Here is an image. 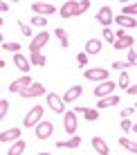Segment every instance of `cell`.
<instances>
[{
	"instance_id": "1",
	"label": "cell",
	"mask_w": 137,
	"mask_h": 155,
	"mask_svg": "<svg viewBox=\"0 0 137 155\" xmlns=\"http://www.w3.org/2000/svg\"><path fill=\"white\" fill-rule=\"evenodd\" d=\"M88 9H90V2H88V0H81V2L70 0V2H65L59 9V14H61V18H72V16H81L83 12H88Z\"/></svg>"
},
{
	"instance_id": "2",
	"label": "cell",
	"mask_w": 137,
	"mask_h": 155,
	"mask_svg": "<svg viewBox=\"0 0 137 155\" xmlns=\"http://www.w3.org/2000/svg\"><path fill=\"white\" fill-rule=\"evenodd\" d=\"M83 77L92 83H101V81H108V70L106 68H88L83 72Z\"/></svg>"
},
{
	"instance_id": "3",
	"label": "cell",
	"mask_w": 137,
	"mask_h": 155,
	"mask_svg": "<svg viewBox=\"0 0 137 155\" xmlns=\"http://www.w3.org/2000/svg\"><path fill=\"white\" fill-rule=\"evenodd\" d=\"M43 119V106H34V108L29 110L27 115H25V119H23V126L25 128H34L38 121Z\"/></svg>"
},
{
	"instance_id": "4",
	"label": "cell",
	"mask_w": 137,
	"mask_h": 155,
	"mask_svg": "<svg viewBox=\"0 0 137 155\" xmlns=\"http://www.w3.org/2000/svg\"><path fill=\"white\" fill-rule=\"evenodd\" d=\"M41 94H45V85L43 83H29V88H25L23 92H20V97L25 99H34V97H41Z\"/></svg>"
},
{
	"instance_id": "5",
	"label": "cell",
	"mask_w": 137,
	"mask_h": 155,
	"mask_svg": "<svg viewBox=\"0 0 137 155\" xmlns=\"http://www.w3.org/2000/svg\"><path fill=\"white\" fill-rule=\"evenodd\" d=\"M47 41H50V34H47V31H38V36H34V38H31L29 52H31V54H41V47H43Z\"/></svg>"
},
{
	"instance_id": "6",
	"label": "cell",
	"mask_w": 137,
	"mask_h": 155,
	"mask_svg": "<svg viewBox=\"0 0 137 155\" xmlns=\"http://www.w3.org/2000/svg\"><path fill=\"white\" fill-rule=\"evenodd\" d=\"M34 128H36V140H47V137H52V133H54L52 121H38Z\"/></svg>"
},
{
	"instance_id": "7",
	"label": "cell",
	"mask_w": 137,
	"mask_h": 155,
	"mask_svg": "<svg viewBox=\"0 0 137 155\" xmlns=\"http://www.w3.org/2000/svg\"><path fill=\"white\" fill-rule=\"evenodd\" d=\"M31 12H36L34 16H43V18H47L50 14H56V7L50 2H34L31 5Z\"/></svg>"
},
{
	"instance_id": "8",
	"label": "cell",
	"mask_w": 137,
	"mask_h": 155,
	"mask_svg": "<svg viewBox=\"0 0 137 155\" xmlns=\"http://www.w3.org/2000/svg\"><path fill=\"white\" fill-rule=\"evenodd\" d=\"M47 106H50L54 113H65V104L56 92H47Z\"/></svg>"
},
{
	"instance_id": "9",
	"label": "cell",
	"mask_w": 137,
	"mask_h": 155,
	"mask_svg": "<svg viewBox=\"0 0 137 155\" xmlns=\"http://www.w3.org/2000/svg\"><path fill=\"white\" fill-rule=\"evenodd\" d=\"M115 88H117V83H113V81H101V83L94 85V94H97L99 99H101V97H108V94H113Z\"/></svg>"
},
{
	"instance_id": "10",
	"label": "cell",
	"mask_w": 137,
	"mask_h": 155,
	"mask_svg": "<svg viewBox=\"0 0 137 155\" xmlns=\"http://www.w3.org/2000/svg\"><path fill=\"white\" fill-rule=\"evenodd\" d=\"M63 124H65V130L70 133V135H77V115L72 113V110H65L63 113Z\"/></svg>"
},
{
	"instance_id": "11",
	"label": "cell",
	"mask_w": 137,
	"mask_h": 155,
	"mask_svg": "<svg viewBox=\"0 0 137 155\" xmlns=\"http://www.w3.org/2000/svg\"><path fill=\"white\" fill-rule=\"evenodd\" d=\"M97 20L103 25V27H110V23L115 20V16H113V12H110V7H101L97 12Z\"/></svg>"
},
{
	"instance_id": "12",
	"label": "cell",
	"mask_w": 137,
	"mask_h": 155,
	"mask_svg": "<svg viewBox=\"0 0 137 155\" xmlns=\"http://www.w3.org/2000/svg\"><path fill=\"white\" fill-rule=\"evenodd\" d=\"M29 83H31V79L27 77V74H25V77H20V79H16L14 83H9V90H11V92H23L25 88H29Z\"/></svg>"
},
{
	"instance_id": "13",
	"label": "cell",
	"mask_w": 137,
	"mask_h": 155,
	"mask_svg": "<svg viewBox=\"0 0 137 155\" xmlns=\"http://www.w3.org/2000/svg\"><path fill=\"white\" fill-rule=\"evenodd\" d=\"M81 94H83V88H81V85H72V88L67 90V92L63 94L61 99H63V104H70V101L79 99V97H81Z\"/></svg>"
},
{
	"instance_id": "14",
	"label": "cell",
	"mask_w": 137,
	"mask_h": 155,
	"mask_svg": "<svg viewBox=\"0 0 137 155\" xmlns=\"http://www.w3.org/2000/svg\"><path fill=\"white\" fill-rule=\"evenodd\" d=\"M20 140V128H9V130H2L0 133V144L5 142H16Z\"/></svg>"
},
{
	"instance_id": "15",
	"label": "cell",
	"mask_w": 137,
	"mask_h": 155,
	"mask_svg": "<svg viewBox=\"0 0 137 155\" xmlns=\"http://www.w3.org/2000/svg\"><path fill=\"white\" fill-rule=\"evenodd\" d=\"M113 45H115V50H130V47L135 45V38L126 34V36H122V38H115Z\"/></svg>"
},
{
	"instance_id": "16",
	"label": "cell",
	"mask_w": 137,
	"mask_h": 155,
	"mask_svg": "<svg viewBox=\"0 0 137 155\" xmlns=\"http://www.w3.org/2000/svg\"><path fill=\"white\" fill-rule=\"evenodd\" d=\"M92 148L97 151L99 155H110V148H108V144L101 140V137H92Z\"/></svg>"
},
{
	"instance_id": "17",
	"label": "cell",
	"mask_w": 137,
	"mask_h": 155,
	"mask_svg": "<svg viewBox=\"0 0 137 155\" xmlns=\"http://www.w3.org/2000/svg\"><path fill=\"white\" fill-rule=\"evenodd\" d=\"M119 101H122V99H119L117 94H108V97H101V101L97 104V108L99 110H101V108H110V106H117Z\"/></svg>"
},
{
	"instance_id": "18",
	"label": "cell",
	"mask_w": 137,
	"mask_h": 155,
	"mask_svg": "<svg viewBox=\"0 0 137 155\" xmlns=\"http://www.w3.org/2000/svg\"><path fill=\"white\" fill-rule=\"evenodd\" d=\"M14 65L18 68L20 72H27L29 68H31V65H29V61H27V58H25L23 54H20V52H18V54H14Z\"/></svg>"
},
{
	"instance_id": "19",
	"label": "cell",
	"mask_w": 137,
	"mask_h": 155,
	"mask_svg": "<svg viewBox=\"0 0 137 155\" xmlns=\"http://www.w3.org/2000/svg\"><path fill=\"white\" fill-rule=\"evenodd\" d=\"M79 144H81V137H70V140H61V142H56V148H77Z\"/></svg>"
},
{
	"instance_id": "20",
	"label": "cell",
	"mask_w": 137,
	"mask_h": 155,
	"mask_svg": "<svg viewBox=\"0 0 137 155\" xmlns=\"http://www.w3.org/2000/svg\"><path fill=\"white\" fill-rule=\"evenodd\" d=\"M99 52H101V43L97 38H90L86 43V52H83V54H99Z\"/></svg>"
},
{
	"instance_id": "21",
	"label": "cell",
	"mask_w": 137,
	"mask_h": 155,
	"mask_svg": "<svg viewBox=\"0 0 137 155\" xmlns=\"http://www.w3.org/2000/svg\"><path fill=\"white\" fill-rule=\"evenodd\" d=\"M115 23L119 25V27L122 29H126V27H130V29H135V18H128V16H117V18H115Z\"/></svg>"
},
{
	"instance_id": "22",
	"label": "cell",
	"mask_w": 137,
	"mask_h": 155,
	"mask_svg": "<svg viewBox=\"0 0 137 155\" xmlns=\"http://www.w3.org/2000/svg\"><path fill=\"white\" fill-rule=\"evenodd\" d=\"M25 146H27V144H25L23 140H16V142L11 144V148H9V151H7V155H23Z\"/></svg>"
},
{
	"instance_id": "23",
	"label": "cell",
	"mask_w": 137,
	"mask_h": 155,
	"mask_svg": "<svg viewBox=\"0 0 137 155\" xmlns=\"http://www.w3.org/2000/svg\"><path fill=\"white\" fill-rule=\"evenodd\" d=\"M119 144H122L124 148H128V151L133 153V155L137 153V144H135L133 140H128V137H119Z\"/></svg>"
},
{
	"instance_id": "24",
	"label": "cell",
	"mask_w": 137,
	"mask_h": 155,
	"mask_svg": "<svg viewBox=\"0 0 137 155\" xmlns=\"http://www.w3.org/2000/svg\"><path fill=\"white\" fill-rule=\"evenodd\" d=\"M29 65L43 68V65H45V56H43V54H31V56H29Z\"/></svg>"
},
{
	"instance_id": "25",
	"label": "cell",
	"mask_w": 137,
	"mask_h": 155,
	"mask_svg": "<svg viewBox=\"0 0 137 155\" xmlns=\"http://www.w3.org/2000/svg\"><path fill=\"white\" fill-rule=\"evenodd\" d=\"M122 16H128V18H135V12H137V5L135 2H130V5H126V7L122 9Z\"/></svg>"
},
{
	"instance_id": "26",
	"label": "cell",
	"mask_w": 137,
	"mask_h": 155,
	"mask_svg": "<svg viewBox=\"0 0 137 155\" xmlns=\"http://www.w3.org/2000/svg\"><path fill=\"white\" fill-rule=\"evenodd\" d=\"M83 117H86L88 121H97V119H99V110H94V108H86Z\"/></svg>"
},
{
	"instance_id": "27",
	"label": "cell",
	"mask_w": 137,
	"mask_h": 155,
	"mask_svg": "<svg viewBox=\"0 0 137 155\" xmlns=\"http://www.w3.org/2000/svg\"><path fill=\"white\" fill-rule=\"evenodd\" d=\"M2 50L11 52V54H18L20 52V43H2Z\"/></svg>"
},
{
	"instance_id": "28",
	"label": "cell",
	"mask_w": 137,
	"mask_h": 155,
	"mask_svg": "<svg viewBox=\"0 0 137 155\" xmlns=\"http://www.w3.org/2000/svg\"><path fill=\"white\" fill-rule=\"evenodd\" d=\"M45 25H47V18H43V16H34L29 27H45Z\"/></svg>"
},
{
	"instance_id": "29",
	"label": "cell",
	"mask_w": 137,
	"mask_h": 155,
	"mask_svg": "<svg viewBox=\"0 0 137 155\" xmlns=\"http://www.w3.org/2000/svg\"><path fill=\"white\" fill-rule=\"evenodd\" d=\"M7 113H9V101L2 99V101H0V121L5 119V115H7Z\"/></svg>"
},
{
	"instance_id": "30",
	"label": "cell",
	"mask_w": 137,
	"mask_h": 155,
	"mask_svg": "<svg viewBox=\"0 0 137 155\" xmlns=\"http://www.w3.org/2000/svg\"><path fill=\"white\" fill-rule=\"evenodd\" d=\"M117 85H122V88H128V85H130V79H128V74H126L124 70H122V77H119V83Z\"/></svg>"
},
{
	"instance_id": "31",
	"label": "cell",
	"mask_w": 137,
	"mask_h": 155,
	"mask_svg": "<svg viewBox=\"0 0 137 155\" xmlns=\"http://www.w3.org/2000/svg\"><path fill=\"white\" fill-rule=\"evenodd\" d=\"M135 61H137V52H135V47H130L128 50V61L126 63H128V65H135Z\"/></svg>"
},
{
	"instance_id": "32",
	"label": "cell",
	"mask_w": 137,
	"mask_h": 155,
	"mask_svg": "<svg viewBox=\"0 0 137 155\" xmlns=\"http://www.w3.org/2000/svg\"><path fill=\"white\" fill-rule=\"evenodd\" d=\"M103 38H106V41H110V43H115V34H113V29H110V27H106V29H103Z\"/></svg>"
},
{
	"instance_id": "33",
	"label": "cell",
	"mask_w": 137,
	"mask_h": 155,
	"mask_svg": "<svg viewBox=\"0 0 137 155\" xmlns=\"http://www.w3.org/2000/svg\"><path fill=\"white\" fill-rule=\"evenodd\" d=\"M110 68H115V70H126V68H128V63H126V61H115Z\"/></svg>"
},
{
	"instance_id": "34",
	"label": "cell",
	"mask_w": 137,
	"mask_h": 155,
	"mask_svg": "<svg viewBox=\"0 0 137 155\" xmlns=\"http://www.w3.org/2000/svg\"><path fill=\"white\" fill-rule=\"evenodd\" d=\"M122 130H126V133L133 130V121L130 119H122Z\"/></svg>"
},
{
	"instance_id": "35",
	"label": "cell",
	"mask_w": 137,
	"mask_h": 155,
	"mask_svg": "<svg viewBox=\"0 0 137 155\" xmlns=\"http://www.w3.org/2000/svg\"><path fill=\"white\" fill-rule=\"evenodd\" d=\"M133 115H135V106H128L122 110V117H133Z\"/></svg>"
},
{
	"instance_id": "36",
	"label": "cell",
	"mask_w": 137,
	"mask_h": 155,
	"mask_svg": "<svg viewBox=\"0 0 137 155\" xmlns=\"http://www.w3.org/2000/svg\"><path fill=\"white\" fill-rule=\"evenodd\" d=\"M18 27H20V31H23V34H25V36H31V27H29V25H25V23H20V25H18Z\"/></svg>"
},
{
	"instance_id": "37",
	"label": "cell",
	"mask_w": 137,
	"mask_h": 155,
	"mask_svg": "<svg viewBox=\"0 0 137 155\" xmlns=\"http://www.w3.org/2000/svg\"><path fill=\"white\" fill-rule=\"evenodd\" d=\"M77 61H79V65H88V54H83V52H81V54L77 56Z\"/></svg>"
},
{
	"instance_id": "38",
	"label": "cell",
	"mask_w": 137,
	"mask_h": 155,
	"mask_svg": "<svg viewBox=\"0 0 137 155\" xmlns=\"http://www.w3.org/2000/svg\"><path fill=\"white\" fill-rule=\"evenodd\" d=\"M54 34H56V38H59V41H63V38H67L65 29H61V27H56V31H54Z\"/></svg>"
},
{
	"instance_id": "39",
	"label": "cell",
	"mask_w": 137,
	"mask_h": 155,
	"mask_svg": "<svg viewBox=\"0 0 137 155\" xmlns=\"http://www.w3.org/2000/svg\"><path fill=\"white\" fill-rule=\"evenodd\" d=\"M126 92H128V94H135V92H137V85H135V83H130L128 88H126Z\"/></svg>"
},
{
	"instance_id": "40",
	"label": "cell",
	"mask_w": 137,
	"mask_h": 155,
	"mask_svg": "<svg viewBox=\"0 0 137 155\" xmlns=\"http://www.w3.org/2000/svg\"><path fill=\"white\" fill-rule=\"evenodd\" d=\"M115 34V38H122V36H126V29H117V31H113Z\"/></svg>"
},
{
	"instance_id": "41",
	"label": "cell",
	"mask_w": 137,
	"mask_h": 155,
	"mask_svg": "<svg viewBox=\"0 0 137 155\" xmlns=\"http://www.w3.org/2000/svg\"><path fill=\"white\" fill-rule=\"evenodd\" d=\"M0 12H9V5L7 2H0Z\"/></svg>"
},
{
	"instance_id": "42",
	"label": "cell",
	"mask_w": 137,
	"mask_h": 155,
	"mask_svg": "<svg viewBox=\"0 0 137 155\" xmlns=\"http://www.w3.org/2000/svg\"><path fill=\"white\" fill-rule=\"evenodd\" d=\"M2 43H5V41H2V31H0V45H2Z\"/></svg>"
},
{
	"instance_id": "43",
	"label": "cell",
	"mask_w": 137,
	"mask_h": 155,
	"mask_svg": "<svg viewBox=\"0 0 137 155\" xmlns=\"http://www.w3.org/2000/svg\"><path fill=\"white\" fill-rule=\"evenodd\" d=\"M0 68H5V61H2V58H0Z\"/></svg>"
},
{
	"instance_id": "44",
	"label": "cell",
	"mask_w": 137,
	"mask_h": 155,
	"mask_svg": "<svg viewBox=\"0 0 137 155\" xmlns=\"http://www.w3.org/2000/svg\"><path fill=\"white\" fill-rule=\"evenodd\" d=\"M38 155H52V153H38Z\"/></svg>"
},
{
	"instance_id": "45",
	"label": "cell",
	"mask_w": 137,
	"mask_h": 155,
	"mask_svg": "<svg viewBox=\"0 0 137 155\" xmlns=\"http://www.w3.org/2000/svg\"><path fill=\"white\" fill-rule=\"evenodd\" d=\"M0 27H2V18H0Z\"/></svg>"
}]
</instances>
